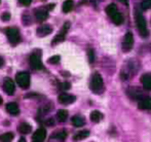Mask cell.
<instances>
[{"label":"cell","mask_w":151,"mask_h":142,"mask_svg":"<svg viewBox=\"0 0 151 142\" xmlns=\"http://www.w3.org/2000/svg\"><path fill=\"white\" fill-rule=\"evenodd\" d=\"M6 110L9 114L12 115H18L20 113V108H19V105L14 102H9L6 104Z\"/></svg>","instance_id":"cell-11"},{"label":"cell","mask_w":151,"mask_h":142,"mask_svg":"<svg viewBox=\"0 0 151 142\" xmlns=\"http://www.w3.org/2000/svg\"><path fill=\"white\" fill-rule=\"evenodd\" d=\"M18 142H26V139L23 138V137H22V138H20V140H19Z\"/></svg>","instance_id":"cell-37"},{"label":"cell","mask_w":151,"mask_h":142,"mask_svg":"<svg viewBox=\"0 0 151 142\" xmlns=\"http://www.w3.org/2000/svg\"><path fill=\"white\" fill-rule=\"evenodd\" d=\"M65 35L66 34H63V33H61V32L59 33V34L52 39V45H55V44H58V43H60V42L64 41V40H65Z\"/></svg>","instance_id":"cell-25"},{"label":"cell","mask_w":151,"mask_h":142,"mask_svg":"<svg viewBox=\"0 0 151 142\" xmlns=\"http://www.w3.org/2000/svg\"><path fill=\"white\" fill-rule=\"evenodd\" d=\"M129 95L134 99H138V98H141V93L137 90V88H131L129 90Z\"/></svg>","instance_id":"cell-24"},{"label":"cell","mask_w":151,"mask_h":142,"mask_svg":"<svg viewBox=\"0 0 151 142\" xmlns=\"http://www.w3.org/2000/svg\"><path fill=\"white\" fill-rule=\"evenodd\" d=\"M71 122H72V125L75 127H82L84 125V120L81 117V116H78V115L73 116Z\"/></svg>","instance_id":"cell-19"},{"label":"cell","mask_w":151,"mask_h":142,"mask_svg":"<svg viewBox=\"0 0 151 142\" xmlns=\"http://www.w3.org/2000/svg\"><path fill=\"white\" fill-rule=\"evenodd\" d=\"M91 120L93 123H99L100 120L103 118V114L101 113V112L99 111V110H93V111H91Z\"/></svg>","instance_id":"cell-17"},{"label":"cell","mask_w":151,"mask_h":142,"mask_svg":"<svg viewBox=\"0 0 151 142\" xmlns=\"http://www.w3.org/2000/svg\"><path fill=\"white\" fill-rule=\"evenodd\" d=\"M14 139V134L10 132L4 133V134L0 135V141L1 142H10Z\"/></svg>","instance_id":"cell-23"},{"label":"cell","mask_w":151,"mask_h":142,"mask_svg":"<svg viewBox=\"0 0 151 142\" xmlns=\"http://www.w3.org/2000/svg\"><path fill=\"white\" fill-rule=\"evenodd\" d=\"M88 136H90V131L83 130V131H80V132L76 133L73 137V140L74 141H80V140H83V139L88 138Z\"/></svg>","instance_id":"cell-15"},{"label":"cell","mask_w":151,"mask_h":142,"mask_svg":"<svg viewBox=\"0 0 151 142\" xmlns=\"http://www.w3.org/2000/svg\"><path fill=\"white\" fill-rule=\"evenodd\" d=\"M138 106H139L140 109L150 110L151 109V98L147 97V98H144V99H142V100H140Z\"/></svg>","instance_id":"cell-14"},{"label":"cell","mask_w":151,"mask_h":142,"mask_svg":"<svg viewBox=\"0 0 151 142\" xmlns=\"http://www.w3.org/2000/svg\"><path fill=\"white\" fill-rule=\"evenodd\" d=\"M48 17V9H36L35 10V18L38 22H43Z\"/></svg>","instance_id":"cell-12"},{"label":"cell","mask_w":151,"mask_h":142,"mask_svg":"<svg viewBox=\"0 0 151 142\" xmlns=\"http://www.w3.org/2000/svg\"><path fill=\"white\" fill-rule=\"evenodd\" d=\"M88 61H90V63H93V61H95V52H93V50H88Z\"/></svg>","instance_id":"cell-29"},{"label":"cell","mask_w":151,"mask_h":142,"mask_svg":"<svg viewBox=\"0 0 151 142\" xmlns=\"http://www.w3.org/2000/svg\"><path fill=\"white\" fill-rule=\"evenodd\" d=\"M16 80L22 89H28L30 86V75L28 72H19L16 76Z\"/></svg>","instance_id":"cell-3"},{"label":"cell","mask_w":151,"mask_h":142,"mask_svg":"<svg viewBox=\"0 0 151 142\" xmlns=\"http://www.w3.org/2000/svg\"><path fill=\"white\" fill-rule=\"evenodd\" d=\"M74 3L72 0H66L65 2L63 3V12H69L73 9Z\"/></svg>","instance_id":"cell-20"},{"label":"cell","mask_w":151,"mask_h":142,"mask_svg":"<svg viewBox=\"0 0 151 142\" xmlns=\"http://www.w3.org/2000/svg\"><path fill=\"white\" fill-rule=\"evenodd\" d=\"M5 33L8 37V40H9V42L12 45L19 43V41H20V31H19L18 28L9 27V28H7L5 30Z\"/></svg>","instance_id":"cell-4"},{"label":"cell","mask_w":151,"mask_h":142,"mask_svg":"<svg viewBox=\"0 0 151 142\" xmlns=\"http://www.w3.org/2000/svg\"><path fill=\"white\" fill-rule=\"evenodd\" d=\"M3 65H4V60L1 58V57H0V68H1V67L3 66Z\"/></svg>","instance_id":"cell-36"},{"label":"cell","mask_w":151,"mask_h":142,"mask_svg":"<svg viewBox=\"0 0 151 142\" xmlns=\"http://www.w3.org/2000/svg\"><path fill=\"white\" fill-rule=\"evenodd\" d=\"M46 137V131L45 129L40 128L35 131L33 134V142H43Z\"/></svg>","instance_id":"cell-10"},{"label":"cell","mask_w":151,"mask_h":142,"mask_svg":"<svg viewBox=\"0 0 151 142\" xmlns=\"http://www.w3.org/2000/svg\"><path fill=\"white\" fill-rule=\"evenodd\" d=\"M2 101H3V100H2L1 96H0V105H1V104H2Z\"/></svg>","instance_id":"cell-38"},{"label":"cell","mask_w":151,"mask_h":142,"mask_svg":"<svg viewBox=\"0 0 151 142\" xmlns=\"http://www.w3.org/2000/svg\"><path fill=\"white\" fill-rule=\"evenodd\" d=\"M69 28H70V23L69 22H66L65 24L63 25V27H62L61 33H63V34H66V33L68 32V30H69Z\"/></svg>","instance_id":"cell-31"},{"label":"cell","mask_w":151,"mask_h":142,"mask_svg":"<svg viewBox=\"0 0 151 142\" xmlns=\"http://www.w3.org/2000/svg\"><path fill=\"white\" fill-rule=\"evenodd\" d=\"M68 117V111L65 109H60L57 112V118H58L60 122H65Z\"/></svg>","instance_id":"cell-21"},{"label":"cell","mask_w":151,"mask_h":142,"mask_svg":"<svg viewBox=\"0 0 151 142\" xmlns=\"http://www.w3.org/2000/svg\"><path fill=\"white\" fill-rule=\"evenodd\" d=\"M110 18H111V20L113 21V23L115 25H121L123 23V17L119 12H116L115 14L110 17Z\"/></svg>","instance_id":"cell-18"},{"label":"cell","mask_w":151,"mask_h":142,"mask_svg":"<svg viewBox=\"0 0 151 142\" xmlns=\"http://www.w3.org/2000/svg\"><path fill=\"white\" fill-rule=\"evenodd\" d=\"M32 130V127L27 123H23L20 126L18 127V131L21 133V134H29Z\"/></svg>","instance_id":"cell-16"},{"label":"cell","mask_w":151,"mask_h":142,"mask_svg":"<svg viewBox=\"0 0 151 142\" xmlns=\"http://www.w3.org/2000/svg\"><path fill=\"white\" fill-rule=\"evenodd\" d=\"M52 32V28L50 26V25H41V26H39L37 28V32H36V34L37 36H39V37H44V36L50 34V33Z\"/></svg>","instance_id":"cell-9"},{"label":"cell","mask_w":151,"mask_h":142,"mask_svg":"<svg viewBox=\"0 0 151 142\" xmlns=\"http://www.w3.org/2000/svg\"><path fill=\"white\" fill-rule=\"evenodd\" d=\"M142 7H143V9H150L151 0H143V2H142Z\"/></svg>","instance_id":"cell-30"},{"label":"cell","mask_w":151,"mask_h":142,"mask_svg":"<svg viewBox=\"0 0 151 142\" xmlns=\"http://www.w3.org/2000/svg\"><path fill=\"white\" fill-rule=\"evenodd\" d=\"M46 125H47V126H52V125H54V120H52V118H50L48 120H46Z\"/></svg>","instance_id":"cell-34"},{"label":"cell","mask_w":151,"mask_h":142,"mask_svg":"<svg viewBox=\"0 0 151 142\" xmlns=\"http://www.w3.org/2000/svg\"><path fill=\"white\" fill-rule=\"evenodd\" d=\"M55 138H57L59 141L63 142L66 140V138H67V132L66 131H60V132H58L57 134H55Z\"/></svg>","instance_id":"cell-26"},{"label":"cell","mask_w":151,"mask_h":142,"mask_svg":"<svg viewBox=\"0 0 151 142\" xmlns=\"http://www.w3.org/2000/svg\"><path fill=\"white\" fill-rule=\"evenodd\" d=\"M118 1L121 2L122 4H124V5H129V0H118Z\"/></svg>","instance_id":"cell-35"},{"label":"cell","mask_w":151,"mask_h":142,"mask_svg":"<svg viewBox=\"0 0 151 142\" xmlns=\"http://www.w3.org/2000/svg\"><path fill=\"white\" fill-rule=\"evenodd\" d=\"M3 89H4V92L8 95H14V92H16V86H14V82L12 78L9 77H6L4 78V81H3Z\"/></svg>","instance_id":"cell-7"},{"label":"cell","mask_w":151,"mask_h":142,"mask_svg":"<svg viewBox=\"0 0 151 142\" xmlns=\"http://www.w3.org/2000/svg\"><path fill=\"white\" fill-rule=\"evenodd\" d=\"M142 86L145 90L151 91V73H145L141 77Z\"/></svg>","instance_id":"cell-13"},{"label":"cell","mask_w":151,"mask_h":142,"mask_svg":"<svg viewBox=\"0 0 151 142\" xmlns=\"http://www.w3.org/2000/svg\"><path fill=\"white\" fill-rule=\"evenodd\" d=\"M105 12H106V14H107L108 16L111 17V16H113V14H115L116 12H118V10H117V7H116L115 4L111 3V4H109V5H108L107 7H106Z\"/></svg>","instance_id":"cell-22"},{"label":"cell","mask_w":151,"mask_h":142,"mask_svg":"<svg viewBox=\"0 0 151 142\" xmlns=\"http://www.w3.org/2000/svg\"><path fill=\"white\" fill-rule=\"evenodd\" d=\"M90 88L91 92H93L95 94H102L105 90V86H104V81L103 77L101 76V74L95 72V73L91 75V82H90Z\"/></svg>","instance_id":"cell-1"},{"label":"cell","mask_w":151,"mask_h":142,"mask_svg":"<svg viewBox=\"0 0 151 142\" xmlns=\"http://www.w3.org/2000/svg\"><path fill=\"white\" fill-rule=\"evenodd\" d=\"M136 23H137V27L139 33L142 37H148L149 36V31L147 29V24H146V20L143 17L141 12L137 10L136 12Z\"/></svg>","instance_id":"cell-2"},{"label":"cell","mask_w":151,"mask_h":142,"mask_svg":"<svg viewBox=\"0 0 151 142\" xmlns=\"http://www.w3.org/2000/svg\"><path fill=\"white\" fill-rule=\"evenodd\" d=\"M59 102L61 103V104H71V103H73L74 101L76 100V97L73 96V95H70V94H66V93H62V94L59 96L58 98Z\"/></svg>","instance_id":"cell-8"},{"label":"cell","mask_w":151,"mask_h":142,"mask_svg":"<svg viewBox=\"0 0 151 142\" xmlns=\"http://www.w3.org/2000/svg\"><path fill=\"white\" fill-rule=\"evenodd\" d=\"M59 88L63 91H67L71 88V84H70V82H68V81H64V82H61V84H59Z\"/></svg>","instance_id":"cell-27"},{"label":"cell","mask_w":151,"mask_h":142,"mask_svg":"<svg viewBox=\"0 0 151 142\" xmlns=\"http://www.w3.org/2000/svg\"><path fill=\"white\" fill-rule=\"evenodd\" d=\"M10 19V14L8 12H4L1 14V20L2 21H8Z\"/></svg>","instance_id":"cell-32"},{"label":"cell","mask_w":151,"mask_h":142,"mask_svg":"<svg viewBox=\"0 0 151 142\" xmlns=\"http://www.w3.org/2000/svg\"><path fill=\"white\" fill-rule=\"evenodd\" d=\"M19 1H20V3L23 4V5L28 6V5H30V4H31L32 0H19Z\"/></svg>","instance_id":"cell-33"},{"label":"cell","mask_w":151,"mask_h":142,"mask_svg":"<svg viewBox=\"0 0 151 142\" xmlns=\"http://www.w3.org/2000/svg\"><path fill=\"white\" fill-rule=\"evenodd\" d=\"M60 60H61V58H60V56H52V57H50V59H48V63H50V64H58L59 62H60Z\"/></svg>","instance_id":"cell-28"},{"label":"cell","mask_w":151,"mask_h":142,"mask_svg":"<svg viewBox=\"0 0 151 142\" xmlns=\"http://www.w3.org/2000/svg\"><path fill=\"white\" fill-rule=\"evenodd\" d=\"M0 1H1V0H0Z\"/></svg>","instance_id":"cell-40"},{"label":"cell","mask_w":151,"mask_h":142,"mask_svg":"<svg viewBox=\"0 0 151 142\" xmlns=\"http://www.w3.org/2000/svg\"><path fill=\"white\" fill-rule=\"evenodd\" d=\"M134 45V36L132 32H127V34L124 35L122 40V50L125 53L129 52V50L133 48Z\"/></svg>","instance_id":"cell-6"},{"label":"cell","mask_w":151,"mask_h":142,"mask_svg":"<svg viewBox=\"0 0 151 142\" xmlns=\"http://www.w3.org/2000/svg\"><path fill=\"white\" fill-rule=\"evenodd\" d=\"M30 64L35 70H41L43 69V64L41 61V56L37 52H34L30 56Z\"/></svg>","instance_id":"cell-5"},{"label":"cell","mask_w":151,"mask_h":142,"mask_svg":"<svg viewBox=\"0 0 151 142\" xmlns=\"http://www.w3.org/2000/svg\"><path fill=\"white\" fill-rule=\"evenodd\" d=\"M42 1H44V0H42Z\"/></svg>","instance_id":"cell-39"}]
</instances>
